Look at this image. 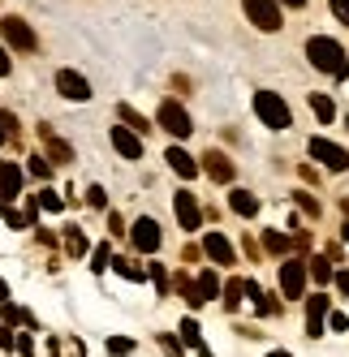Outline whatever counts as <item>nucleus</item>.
Listing matches in <instances>:
<instances>
[{"label": "nucleus", "instance_id": "obj_1", "mask_svg": "<svg viewBox=\"0 0 349 357\" xmlns=\"http://www.w3.org/2000/svg\"><path fill=\"white\" fill-rule=\"evenodd\" d=\"M306 56L319 73H328V78H349V56H345V47L328 35H315L306 39Z\"/></svg>", "mask_w": 349, "mask_h": 357}, {"label": "nucleus", "instance_id": "obj_2", "mask_svg": "<svg viewBox=\"0 0 349 357\" xmlns=\"http://www.w3.org/2000/svg\"><path fill=\"white\" fill-rule=\"evenodd\" d=\"M255 116L267 125V130H289L293 125V112L276 91H255Z\"/></svg>", "mask_w": 349, "mask_h": 357}, {"label": "nucleus", "instance_id": "obj_3", "mask_svg": "<svg viewBox=\"0 0 349 357\" xmlns=\"http://www.w3.org/2000/svg\"><path fill=\"white\" fill-rule=\"evenodd\" d=\"M156 121L164 125V130H168L172 138H190V134H194V121H190V112L177 104V99H164L160 112H156Z\"/></svg>", "mask_w": 349, "mask_h": 357}, {"label": "nucleus", "instance_id": "obj_4", "mask_svg": "<svg viewBox=\"0 0 349 357\" xmlns=\"http://www.w3.org/2000/svg\"><path fill=\"white\" fill-rule=\"evenodd\" d=\"M0 39H5L13 52H35V47H39L35 31H31L22 17H0Z\"/></svg>", "mask_w": 349, "mask_h": 357}, {"label": "nucleus", "instance_id": "obj_5", "mask_svg": "<svg viewBox=\"0 0 349 357\" xmlns=\"http://www.w3.org/2000/svg\"><path fill=\"white\" fill-rule=\"evenodd\" d=\"M306 151H311V160H319L328 172H345V168H349V151L336 146V142H328V138H311Z\"/></svg>", "mask_w": 349, "mask_h": 357}, {"label": "nucleus", "instance_id": "obj_6", "mask_svg": "<svg viewBox=\"0 0 349 357\" xmlns=\"http://www.w3.org/2000/svg\"><path fill=\"white\" fill-rule=\"evenodd\" d=\"M242 9H246V17L255 22L259 31H281V5L276 0H242Z\"/></svg>", "mask_w": 349, "mask_h": 357}, {"label": "nucleus", "instance_id": "obj_7", "mask_svg": "<svg viewBox=\"0 0 349 357\" xmlns=\"http://www.w3.org/2000/svg\"><path fill=\"white\" fill-rule=\"evenodd\" d=\"M130 241H134L138 254H156L160 241H164V233H160V224H156L151 215H142V220H134V228H130Z\"/></svg>", "mask_w": 349, "mask_h": 357}, {"label": "nucleus", "instance_id": "obj_8", "mask_svg": "<svg viewBox=\"0 0 349 357\" xmlns=\"http://www.w3.org/2000/svg\"><path fill=\"white\" fill-rule=\"evenodd\" d=\"M306 267L302 263H297V259H289V263H281V293L289 297V301H297V297H302L306 293Z\"/></svg>", "mask_w": 349, "mask_h": 357}, {"label": "nucleus", "instance_id": "obj_9", "mask_svg": "<svg viewBox=\"0 0 349 357\" xmlns=\"http://www.w3.org/2000/svg\"><path fill=\"white\" fill-rule=\"evenodd\" d=\"M57 91L65 99H73V104H87V99H91V82L82 78V73H73V69H61L57 73Z\"/></svg>", "mask_w": 349, "mask_h": 357}, {"label": "nucleus", "instance_id": "obj_10", "mask_svg": "<svg viewBox=\"0 0 349 357\" xmlns=\"http://www.w3.org/2000/svg\"><path fill=\"white\" fill-rule=\"evenodd\" d=\"M328 297H323V293H315V297H306V336L311 340H319L323 336V323H328Z\"/></svg>", "mask_w": 349, "mask_h": 357}, {"label": "nucleus", "instance_id": "obj_11", "mask_svg": "<svg viewBox=\"0 0 349 357\" xmlns=\"http://www.w3.org/2000/svg\"><path fill=\"white\" fill-rule=\"evenodd\" d=\"M203 254H207L211 263H220V267H233V263H237L233 241L224 237V233H207V237H203Z\"/></svg>", "mask_w": 349, "mask_h": 357}, {"label": "nucleus", "instance_id": "obj_12", "mask_svg": "<svg viewBox=\"0 0 349 357\" xmlns=\"http://www.w3.org/2000/svg\"><path fill=\"white\" fill-rule=\"evenodd\" d=\"M172 211H177V224L186 228V233H194L198 220H203V211H198V202H194V194H190V190H181L177 198H172Z\"/></svg>", "mask_w": 349, "mask_h": 357}, {"label": "nucleus", "instance_id": "obj_13", "mask_svg": "<svg viewBox=\"0 0 349 357\" xmlns=\"http://www.w3.org/2000/svg\"><path fill=\"white\" fill-rule=\"evenodd\" d=\"M112 146H117L126 160H142V138H138L134 130H126V125H112Z\"/></svg>", "mask_w": 349, "mask_h": 357}, {"label": "nucleus", "instance_id": "obj_14", "mask_svg": "<svg viewBox=\"0 0 349 357\" xmlns=\"http://www.w3.org/2000/svg\"><path fill=\"white\" fill-rule=\"evenodd\" d=\"M203 168H207L211 181H220V185L233 181V164H229V155H220V151H207V155H203Z\"/></svg>", "mask_w": 349, "mask_h": 357}, {"label": "nucleus", "instance_id": "obj_15", "mask_svg": "<svg viewBox=\"0 0 349 357\" xmlns=\"http://www.w3.org/2000/svg\"><path fill=\"white\" fill-rule=\"evenodd\" d=\"M164 160H168V168L177 172V176H186V181H190V176H198V160H194V155H186L181 146H172Z\"/></svg>", "mask_w": 349, "mask_h": 357}, {"label": "nucleus", "instance_id": "obj_16", "mask_svg": "<svg viewBox=\"0 0 349 357\" xmlns=\"http://www.w3.org/2000/svg\"><path fill=\"white\" fill-rule=\"evenodd\" d=\"M229 207H233L242 220H255V215H259V198H255L251 190H233V194H229Z\"/></svg>", "mask_w": 349, "mask_h": 357}, {"label": "nucleus", "instance_id": "obj_17", "mask_svg": "<svg viewBox=\"0 0 349 357\" xmlns=\"http://www.w3.org/2000/svg\"><path fill=\"white\" fill-rule=\"evenodd\" d=\"M17 190H22V172L13 164H5L0 168V198H17Z\"/></svg>", "mask_w": 349, "mask_h": 357}, {"label": "nucleus", "instance_id": "obj_18", "mask_svg": "<svg viewBox=\"0 0 349 357\" xmlns=\"http://www.w3.org/2000/svg\"><path fill=\"white\" fill-rule=\"evenodd\" d=\"M177 331H181V344H186V349H194V353L203 349V331H198V323H194V319H181V327H177Z\"/></svg>", "mask_w": 349, "mask_h": 357}, {"label": "nucleus", "instance_id": "obj_19", "mask_svg": "<svg viewBox=\"0 0 349 357\" xmlns=\"http://www.w3.org/2000/svg\"><path fill=\"white\" fill-rule=\"evenodd\" d=\"M117 116L126 121V130H134V134H147V130H151V125H147V116H138L130 104H121V108H117Z\"/></svg>", "mask_w": 349, "mask_h": 357}, {"label": "nucleus", "instance_id": "obj_20", "mask_svg": "<svg viewBox=\"0 0 349 357\" xmlns=\"http://www.w3.org/2000/svg\"><path fill=\"white\" fill-rule=\"evenodd\" d=\"M198 301H211L216 293H220V280H216V271H203V275H198Z\"/></svg>", "mask_w": 349, "mask_h": 357}, {"label": "nucleus", "instance_id": "obj_21", "mask_svg": "<svg viewBox=\"0 0 349 357\" xmlns=\"http://www.w3.org/2000/svg\"><path fill=\"white\" fill-rule=\"evenodd\" d=\"M311 108H315V116H319L323 125L336 116V108H332V99H328V95H311Z\"/></svg>", "mask_w": 349, "mask_h": 357}, {"label": "nucleus", "instance_id": "obj_22", "mask_svg": "<svg viewBox=\"0 0 349 357\" xmlns=\"http://www.w3.org/2000/svg\"><path fill=\"white\" fill-rule=\"evenodd\" d=\"M311 275L319 280V284H328V280H332V267H328V259H311Z\"/></svg>", "mask_w": 349, "mask_h": 357}, {"label": "nucleus", "instance_id": "obj_23", "mask_svg": "<svg viewBox=\"0 0 349 357\" xmlns=\"http://www.w3.org/2000/svg\"><path fill=\"white\" fill-rule=\"evenodd\" d=\"M108 353H112V357H126V353H134V340H126V336H112V340H108Z\"/></svg>", "mask_w": 349, "mask_h": 357}, {"label": "nucleus", "instance_id": "obj_24", "mask_svg": "<svg viewBox=\"0 0 349 357\" xmlns=\"http://www.w3.org/2000/svg\"><path fill=\"white\" fill-rule=\"evenodd\" d=\"M242 289H246V284H237V280L224 289V305H229V310H237V305H242Z\"/></svg>", "mask_w": 349, "mask_h": 357}, {"label": "nucleus", "instance_id": "obj_25", "mask_svg": "<svg viewBox=\"0 0 349 357\" xmlns=\"http://www.w3.org/2000/svg\"><path fill=\"white\" fill-rule=\"evenodd\" d=\"M263 245H267L272 254H285V250H289V241H285L281 233H263Z\"/></svg>", "mask_w": 349, "mask_h": 357}, {"label": "nucleus", "instance_id": "obj_26", "mask_svg": "<svg viewBox=\"0 0 349 357\" xmlns=\"http://www.w3.org/2000/svg\"><path fill=\"white\" fill-rule=\"evenodd\" d=\"M332 17L341 22V26H349V0H332Z\"/></svg>", "mask_w": 349, "mask_h": 357}, {"label": "nucleus", "instance_id": "obj_27", "mask_svg": "<svg viewBox=\"0 0 349 357\" xmlns=\"http://www.w3.org/2000/svg\"><path fill=\"white\" fill-rule=\"evenodd\" d=\"M39 207H47V211H61L65 202H61V198H57L52 190H43V194H39Z\"/></svg>", "mask_w": 349, "mask_h": 357}, {"label": "nucleus", "instance_id": "obj_28", "mask_svg": "<svg viewBox=\"0 0 349 357\" xmlns=\"http://www.w3.org/2000/svg\"><path fill=\"white\" fill-rule=\"evenodd\" d=\"M151 280H156V289H160V297H164V293H168V275H164L160 263H151Z\"/></svg>", "mask_w": 349, "mask_h": 357}, {"label": "nucleus", "instance_id": "obj_29", "mask_svg": "<svg viewBox=\"0 0 349 357\" xmlns=\"http://www.w3.org/2000/svg\"><path fill=\"white\" fill-rule=\"evenodd\" d=\"M69 254L78 259V254H87V237L82 233H69Z\"/></svg>", "mask_w": 349, "mask_h": 357}, {"label": "nucleus", "instance_id": "obj_30", "mask_svg": "<svg viewBox=\"0 0 349 357\" xmlns=\"http://www.w3.org/2000/svg\"><path fill=\"white\" fill-rule=\"evenodd\" d=\"M328 327H332V331H349V319H345V314H336V310H332V314H328Z\"/></svg>", "mask_w": 349, "mask_h": 357}, {"label": "nucleus", "instance_id": "obj_31", "mask_svg": "<svg viewBox=\"0 0 349 357\" xmlns=\"http://www.w3.org/2000/svg\"><path fill=\"white\" fill-rule=\"evenodd\" d=\"M91 267H95V271H104V267H108V245H99V250H95V263H91Z\"/></svg>", "mask_w": 349, "mask_h": 357}, {"label": "nucleus", "instance_id": "obj_32", "mask_svg": "<svg viewBox=\"0 0 349 357\" xmlns=\"http://www.w3.org/2000/svg\"><path fill=\"white\" fill-rule=\"evenodd\" d=\"M297 207H302L306 215H315V211H319V202H315V198H306V194H297Z\"/></svg>", "mask_w": 349, "mask_h": 357}, {"label": "nucleus", "instance_id": "obj_33", "mask_svg": "<svg viewBox=\"0 0 349 357\" xmlns=\"http://www.w3.org/2000/svg\"><path fill=\"white\" fill-rule=\"evenodd\" d=\"M0 344L13 349V344H17V331H13V327H0Z\"/></svg>", "mask_w": 349, "mask_h": 357}, {"label": "nucleus", "instance_id": "obj_34", "mask_svg": "<svg viewBox=\"0 0 349 357\" xmlns=\"http://www.w3.org/2000/svg\"><path fill=\"white\" fill-rule=\"evenodd\" d=\"M87 202H91V207H104V190L91 185V190H87Z\"/></svg>", "mask_w": 349, "mask_h": 357}, {"label": "nucleus", "instance_id": "obj_35", "mask_svg": "<svg viewBox=\"0 0 349 357\" xmlns=\"http://www.w3.org/2000/svg\"><path fill=\"white\" fill-rule=\"evenodd\" d=\"M9 69H13V61H9V52H5V43H0V78H5Z\"/></svg>", "mask_w": 349, "mask_h": 357}, {"label": "nucleus", "instance_id": "obj_36", "mask_svg": "<svg viewBox=\"0 0 349 357\" xmlns=\"http://www.w3.org/2000/svg\"><path fill=\"white\" fill-rule=\"evenodd\" d=\"M336 289L349 297V267H345V271H336Z\"/></svg>", "mask_w": 349, "mask_h": 357}, {"label": "nucleus", "instance_id": "obj_37", "mask_svg": "<svg viewBox=\"0 0 349 357\" xmlns=\"http://www.w3.org/2000/svg\"><path fill=\"white\" fill-rule=\"evenodd\" d=\"M108 228H112V233H126V220H121V215L112 211V215H108Z\"/></svg>", "mask_w": 349, "mask_h": 357}, {"label": "nucleus", "instance_id": "obj_38", "mask_svg": "<svg viewBox=\"0 0 349 357\" xmlns=\"http://www.w3.org/2000/svg\"><path fill=\"white\" fill-rule=\"evenodd\" d=\"M276 5H289V9H302L306 0H276Z\"/></svg>", "mask_w": 349, "mask_h": 357}, {"label": "nucleus", "instance_id": "obj_39", "mask_svg": "<svg viewBox=\"0 0 349 357\" xmlns=\"http://www.w3.org/2000/svg\"><path fill=\"white\" fill-rule=\"evenodd\" d=\"M267 357H293V353H285V349H272V353H267Z\"/></svg>", "mask_w": 349, "mask_h": 357}, {"label": "nucleus", "instance_id": "obj_40", "mask_svg": "<svg viewBox=\"0 0 349 357\" xmlns=\"http://www.w3.org/2000/svg\"><path fill=\"white\" fill-rule=\"evenodd\" d=\"M9 297V284H5V280H0V301H5Z\"/></svg>", "mask_w": 349, "mask_h": 357}, {"label": "nucleus", "instance_id": "obj_41", "mask_svg": "<svg viewBox=\"0 0 349 357\" xmlns=\"http://www.w3.org/2000/svg\"><path fill=\"white\" fill-rule=\"evenodd\" d=\"M5 138H9V134H5V125H0V142H5Z\"/></svg>", "mask_w": 349, "mask_h": 357}, {"label": "nucleus", "instance_id": "obj_42", "mask_svg": "<svg viewBox=\"0 0 349 357\" xmlns=\"http://www.w3.org/2000/svg\"><path fill=\"white\" fill-rule=\"evenodd\" d=\"M345 241H349V224H345Z\"/></svg>", "mask_w": 349, "mask_h": 357}, {"label": "nucleus", "instance_id": "obj_43", "mask_svg": "<svg viewBox=\"0 0 349 357\" xmlns=\"http://www.w3.org/2000/svg\"><path fill=\"white\" fill-rule=\"evenodd\" d=\"M0 168H5V160H0Z\"/></svg>", "mask_w": 349, "mask_h": 357}, {"label": "nucleus", "instance_id": "obj_44", "mask_svg": "<svg viewBox=\"0 0 349 357\" xmlns=\"http://www.w3.org/2000/svg\"><path fill=\"white\" fill-rule=\"evenodd\" d=\"M345 125H349V116H345Z\"/></svg>", "mask_w": 349, "mask_h": 357}]
</instances>
